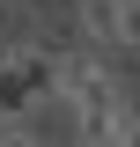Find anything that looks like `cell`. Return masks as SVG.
<instances>
[{"label":"cell","instance_id":"cell-1","mask_svg":"<svg viewBox=\"0 0 140 147\" xmlns=\"http://www.w3.org/2000/svg\"><path fill=\"white\" fill-rule=\"evenodd\" d=\"M52 96H59V103H74V118H81V110L125 103V81H118V74H111L96 52H67V59H59V81H52Z\"/></svg>","mask_w":140,"mask_h":147},{"label":"cell","instance_id":"cell-2","mask_svg":"<svg viewBox=\"0 0 140 147\" xmlns=\"http://www.w3.org/2000/svg\"><path fill=\"white\" fill-rule=\"evenodd\" d=\"M74 30H81V37H96L103 52L140 44V37H133V0H74Z\"/></svg>","mask_w":140,"mask_h":147},{"label":"cell","instance_id":"cell-3","mask_svg":"<svg viewBox=\"0 0 140 147\" xmlns=\"http://www.w3.org/2000/svg\"><path fill=\"white\" fill-rule=\"evenodd\" d=\"M22 30V7H15V0H0V37H15Z\"/></svg>","mask_w":140,"mask_h":147}]
</instances>
